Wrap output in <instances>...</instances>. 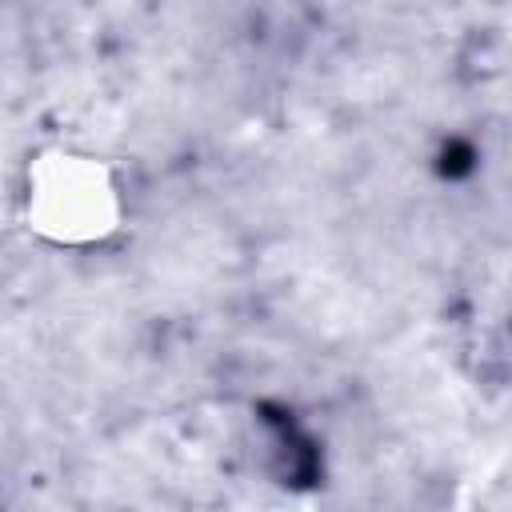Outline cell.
<instances>
[{"instance_id":"obj_1","label":"cell","mask_w":512,"mask_h":512,"mask_svg":"<svg viewBox=\"0 0 512 512\" xmlns=\"http://www.w3.org/2000/svg\"><path fill=\"white\" fill-rule=\"evenodd\" d=\"M20 220L52 248H100L124 228L116 168L76 144H44L20 168Z\"/></svg>"}]
</instances>
